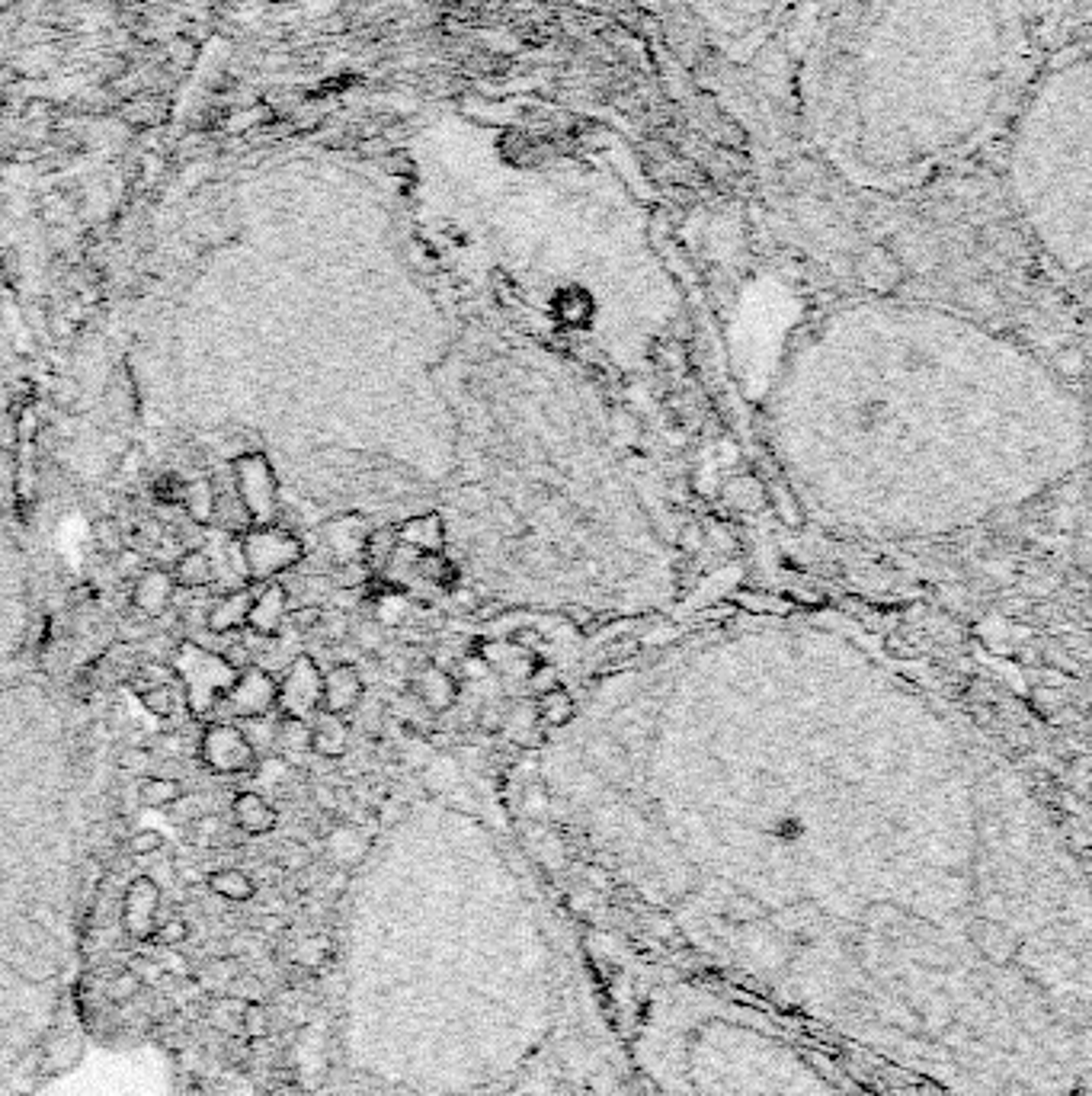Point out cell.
Listing matches in <instances>:
<instances>
[{"instance_id":"obj_26","label":"cell","mask_w":1092,"mask_h":1096,"mask_svg":"<svg viewBox=\"0 0 1092 1096\" xmlns=\"http://www.w3.org/2000/svg\"><path fill=\"white\" fill-rule=\"evenodd\" d=\"M179 798H183V786H179L177 780H170V776H145L142 786H138V802L145 808H170L177 805Z\"/></svg>"},{"instance_id":"obj_31","label":"cell","mask_w":1092,"mask_h":1096,"mask_svg":"<svg viewBox=\"0 0 1092 1096\" xmlns=\"http://www.w3.org/2000/svg\"><path fill=\"white\" fill-rule=\"evenodd\" d=\"M574 715V702L567 693H561V689H551V693H545V702H542V718L548 721V725H564V721H571Z\"/></svg>"},{"instance_id":"obj_20","label":"cell","mask_w":1092,"mask_h":1096,"mask_svg":"<svg viewBox=\"0 0 1092 1096\" xmlns=\"http://www.w3.org/2000/svg\"><path fill=\"white\" fill-rule=\"evenodd\" d=\"M272 750L283 753L285 764H299V757H308L311 753V725L301 718H283L276 725Z\"/></svg>"},{"instance_id":"obj_13","label":"cell","mask_w":1092,"mask_h":1096,"mask_svg":"<svg viewBox=\"0 0 1092 1096\" xmlns=\"http://www.w3.org/2000/svg\"><path fill=\"white\" fill-rule=\"evenodd\" d=\"M365 696V683L353 664H333L331 671L324 673V693H321V709L333 715H349L362 702Z\"/></svg>"},{"instance_id":"obj_6","label":"cell","mask_w":1092,"mask_h":1096,"mask_svg":"<svg viewBox=\"0 0 1092 1096\" xmlns=\"http://www.w3.org/2000/svg\"><path fill=\"white\" fill-rule=\"evenodd\" d=\"M238 548L244 562V578L263 580V584L305 558L301 539L283 526H251L247 533H240Z\"/></svg>"},{"instance_id":"obj_37","label":"cell","mask_w":1092,"mask_h":1096,"mask_svg":"<svg viewBox=\"0 0 1092 1096\" xmlns=\"http://www.w3.org/2000/svg\"><path fill=\"white\" fill-rule=\"evenodd\" d=\"M142 978L135 975V971H122V975H115L113 981H109V997L115 1000V1004H126V1000L135 997L138 991H142Z\"/></svg>"},{"instance_id":"obj_45","label":"cell","mask_w":1092,"mask_h":1096,"mask_svg":"<svg viewBox=\"0 0 1092 1096\" xmlns=\"http://www.w3.org/2000/svg\"><path fill=\"white\" fill-rule=\"evenodd\" d=\"M481 725L487 728V731H497V728H503V715H497V712H484L481 715Z\"/></svg>"},{"instance_id":"obj_11","label":"cell","mask_w":1092,"mask_h":1096,"mask_svg":"<svg viewBox=\"0 0 1092 1096\" xmlns=\"http://www.w3.org/2000/svg\"><path fill=\"white\" fill-rule=\"evenodd\" d=\"M158 907H161V885L151 875H138L129 882L126 898H122V927L131 939L145 943L158 930Z\"/></svg>"},{"instance_id":"obj_21","label":"cell","mask_w":1092,"mask_h":1096,"mask_svg":"<svg viewBox=\"0 0 1092 1096\" xmlns=\"http://www.w3.org/2000/svg\"><path fill=\"white\" fill-rule=\"evenodd\" d=\"M413 689H417V696L423 699L426 709H433V712H442L455 702V683H452V676L446 671H439V667H430V671L420 673L417 683H413Z\"/></svg>"},{"instance_id":"obj_16","label":"cell","mask_w":1092,"mask_h":1096,"mask_svg":"<svg viewBox=\"0 0 1092 1096\" xmlns=\"http://www.w3.org/2000/svg\"><path fill=\"white\" fill-rule=\"evenodd\" d=\"M234 821H238V827L244 834L263 837L269 830H276L279 814L260 792H240V795H234Z\"/></svg>"},{"instance_id":"obj_24","label":"cell","mask_w":1092,"mask_h":1096,"mask_svg":"<svg viewBox=\"0 0 1092 1096\" xmlns=\"http://www.w3.org/2000/svg\"><path fill=\"white\" fill-rule=\"evenodd\" d=\"M206 882H208V888H212L218 898L238 901V904H240V901H251L256 895L254 878L247 872H240V869H218V872L206 875Z\"/></svg>"},{"instance_id":"obj_28","label":"cell","mask_w":1092,"mask_h":1096,"mask_svg":"<svg viewBox=\"0 0 1092 1096\" xmlns=\"http://www.w3.org/2000/svg\"><path fill=\"white\" fill-rule=\"evenodd\" d=\"M240 1032L254 1042L269 1036V1013H267V1007H260V1000L240 1007Z\"/></svg>"},{"instance_id":"obj_34","label":"cell","mask_w":1092,"mask_h":1096,"mask_svg":"<svg viewBox=\"0 0 1092 1096\" xmlns=\"http://www.w3.org/2000/svg\"><path fill=\"white\" fill-rule=\"evenodd\" d=\"M365 580H369V567H365L362 558H356V562H340L337 574H333V584L340 590H356L362 587Z\"/></svg>"},{"instance_id":"obj_18","label":"cell","mask_w":1092,"mask_h":1096,"mask_svg":"<svg viewBox=\"0 0 1092 1096\" xmlns=\"http://www.w3.org/2000/svg\"><path fill=\"white\" fill-rule=\"evenodd\" d=\"M324 539H327V546L340 555V562H356V558L362 555L365 533H362V523H359L356 517H340V519H331V523L324 526Z\"/></svg>"},{"instance_id":"obj_27","label":"cell","mask_w":1092,"mask_h":1096,"mask_svg":"<svg viewBox=\"0 0 1092 1096\" xmlns=\"http://www.w3.org/2000/svg\"><path fill=\"white\" fill-rule=\"evenodd\" d=\"M724 494H728V501L734 503L737 510H756L769 501L766 487H762L756 478H734L728 487H724Z\"/></svg>"},{"instance_id":"obj_36","label":"cell","mask_w":1092,"mask_h":1096,"mask_svg":"<svg viewBox=\"0 0 1092 1096\" xmlns=\"http://www.w3.org/2000/svg\"><path fill=\"white\" fill-rule=\"evenodd\" d=\"M279 866H283L285 872H301V869L311 866V850L305 843L288 841V843H283V850H279Z\"/></svg>"},{"instance_id":"obj_38","label":"cell","mask_w":1092,"mask_h":1096,"mask_svg":"<svg viewBox=\"0 0 1092 1096\" xmlns=\"http://www.w3.org/2000/svg\"><path fill=\"white\" fill-rule=\"evenodd\" d=\"M766 494H772V503H776L778 517H782L788 526H798V523H801V510H798V503H794V497L788 494L782 485H776V487H766Z\"/></svg>"},{"instance_id":"obj_19","label":"cell","mask_w":1092,"mask_h":1096,"mask_svg":"<svg viewBox=\"0 0 1092 1096\" xmlns=\"http://www.w3.org/2000/svg\"><path fill=\"white\" fill-rule=\"evenodd\" d=\"M174 584L177 587H183V590H202V587H208L215 580V562H212V555H206V551L202 548H192V551H186V555H179L177 558V564H174Z\"/></svg>"},{"instance_id":"obj_44","label":"cell","mask_w":1092,"mask_h":1096,"mask_svg":"<svg viewBox=\"0 0 1092 1096\" xmlns=\"http://www.w3.org/2000/svg\"><path fill=\"white\" fill-rule=\"evenodd\" d=\"M321 616H324V612L317 610V606H301V610H288L285 622H292L295 628L308 632V628H317V625H321Z\"/></svg>"},{"instance_id":"obj_23","label":"cell","mask_w":1092,"mask_h":1096,"mask_svg":"<svg viewBox=\"0 0 1092 1096\" xmlns=\"http://www.w3.org/2000/svg\"><path fill=\"white\" fill-rule=\"evenodd\" d=\"M397 539H401L404 548H417V551H439L442 548V523L439 517H417L408 519V523L397 530Z\"/></svg>"},{"instance_id":"obj_7","label":"cell","mask_w":1092,"mask_h":1096,"mask_svg":"<svg viewBox=\"0 0 1092 1096\" xmlns=\"http://www.w3.org/2000/svg\"><path fill=\"white\" fill-rule=\"evenodd\" d=\"M234 494L244 503L251 526H272L279 517V481L263 453H244L231 462Z\"/></svg>"},{"instance_id":"obj_9","label":"cell","mask_w":1092,"mask_h":1096,"mask_svg":"<svg viewBox=\"0 0 1092 1096\" xmlns=\"http://www.w3.org/2000/svg\"><path fill=\"white\" fill-rule=\"evenodd\" d=\"M199 757L218 776L247 773V769L256 766V750L251 737L240 728H234L231 721H212V725L202 731Z\"/></svg>"},{"instance_id":"obj_30","label":"cell","mask_w":1092,"mask_h":1096,"mask_svg":"<svg viewBox=\"0 0 1092 1096\" xmlns=\"http://www.w3.org/2000/svg\"><path fill=\"white\" fill-rule=\"evenodd\" d=\"M331 846H333V853H337L340 859H359L365 853V841H362V834H359L356 827H337L333 830V837H331Z\"/></svg>"},{"instance_id":"obj_4","label":"cell","mask_w":1092,"mask_h":1096,"mask_svg":"<svg viewBox=\"0 0 1092 1096\" xmlns=\"http://www.w3.org/2000/svg\"><path fill=\"white\" fill-rule=\"evenodd\" d=\"M794 0H680L699 36L731 61H750L782 29Z\"/></svg>"},{"instance_id":"obj_5","label":"cell","mask_w":1092,"mask_h":1096,"mask_svg":"<svg viewBox=\"0 0 1092 1096\" xmlns=\"http://www.w3.org/2000/svg\"><path fill=\"white\" fill-rule=\"evenodd\" d=\"M179 683H183L186 705L196 718H206L208 712L222 702V696L228 693V687L234 683L238 671L215 651H206L192 641H183L174 648V667H170Z\"/></svg>"},{"instance_id":"obj_41","label":"cell","mask_w":1092,"mask_h":1096,"mask_svg":"<svg viewBox=\"0 0 1092 1096\" xmlns=\"http://www.w3.org/2000/svg\"><path fill=\"white\" fill-rule=\"evenodd\" d=\"M151 764H154V757L142 748H131L119 757V766L131 769V773H138V776H151Z\"/></svg>"},{"instance_id":"obj_35","label":"cell","mask_w":1092,"mask_h":1096,"mask_svg":"<svg viewBox=\"0 0 1092 1096\" xmlns=\"http://www.w3.org/2000/svg\"><path fill=\"white\" fill-rule=\"evenodd\" d=\"M93 535H97V546L103 551H113V555H119L122 548H126V535H122L119 523L115 519H100L97 526H93Z\"/></svg>"},{"instance_id":"obj_33","label":"cell","mask_w":1092,"mask_h":1096,"mask_svg":"<svg viewBox=\"0 0 1092 1096\" xmlns=\"http://www.w3.org/2000/svg\"><path fill=\"white\" fill-rule=\"evenodd\" d=\"M154 943L167 946V949H177V946H183L186 939H190V923L183 920V917H170V920H163L158 930H154Z\"/></svg>"},{"instance_id":"obj_15","label":"cell","mask_w":1092,"mask_h":1096,"mask_svg":"<svg viewBox=\"0 0 1092 1096\" xmlns=\"http://www.w3.org/2000/svg\"><path fill=\"white\" fill-rule=\"evenodd\" d=\"M251 603H254V590L251 587H238L231 594L218 596V600L208 606L206 612V628L215 635H231L247 628V616H251Z\"/></svg>"},{"instance_id":"obj_3","label":"cell","mask_w":1092,"mask_h":1096,"mask_svg":"<svg viewBox=\"0 0 1092 1096\" xmlns=\"http://www.w3.org/2000/svg\"><path fill=\"white\" fill-rule=\"evenodd\" d=\"M1089 55L1076 45L1035 71L1003 131L1006 170L1022 208L1044 231H1067L1080 251H1086L1089 208Z\"/></svg>"},{"instance_id":"obj_29","label":"cell","mask_w":1092,"mask_h":1096,"mask_svg":"<svg viewBox=\"0 0 1092 1096\" xmlns=\"http://www.w3.org/2000/svg\"><path fill=\"white\" fill-rule=\"evenodd\" d=\"M142 705L151 715H158V718H170V715L177 712V696H174V689H170V683H158V687L145 689Z\"/></svg>"},{"instance_id":"obj_39","label":"cell","mask_w":1092,"mask_h":1096,"mask_svg":"<svg viewBox=\"0 0 1092 1096\" xmlns=\"http://www.w3.org/2000/svg\"><path fill=\"white\" fill-rule=\"evenodd\" d=\"M77 398H81V388H77L74 378H68V376L52 378V401L58 404V408L71 410L77 404Z\"/></svg>"},{"instance_id":"obj_17","label":"cell","mask_w":1092,"mask_h":1096,"mask_svg":"<svg viewBox=\"0 0 1092 1096\" xmlns=\"http://www.w3.org/2000/svg\"><path fill=\"white\" fill-rule=\"evenodd\" d=\"M346 748H349V728L343 721V715L321 709L315 715V725H311V753L337 760L346 753Z\"/></svg>"},{"instance_id":"obj_12","label":"cell","mask_w":1092,"mask_h":1096,"mask_svg":"<svg viewBox=\"0 0 1092 1096\" xmlns=\"http://www.w3.org/2000/svg\"><path fill=\"white\" fill-rule=\"evenodd\" d=\"M288 616V590L276 580H267V587L260 594H254L251 603V616H247V628L260 639H276L285 625Z\"/></svg>"},{"instance_id":"obj_32","label":"cell","mask_w":1092,"mask_h":1096,"mask_svg":"<svg viewBox=\"0 0 1092 1096\" xmlns=\"http://www.w3.org/2000/svg\"><path fill=\"white\" fill-rule=\"evenodd\" d=\"M161 846H163V834H161V830H151V827L135 830V834H131L129 841H126L129 857H135V859L154 857V853H158Z\"/></svg>"},{"instance_id":"obj_42","label":"cell","mask_w":1092,"mask_h":1096,"mask_svg":"<svg viewBox=\"0 0 1092 1096\" xmlns=\"http://www.w3.org/2000/svg\"><path fill=\"white\" fill-rule=\"evenodd\" d=\"M154 494H158L163 503H179L183 501V478H177L174 471H170V475H163L161 481H154Z\"/></svg>"},{"instance_id":"obj_40","label":"cell","mask_w":1092,"mask_h":1096,"mask_svg":"<svg viewBox=\"0 0 1092 1096\" xmlns=\"http://www.w3.org/2000/svg\"><path fill=\"white\" fill-rule=\"evenodd\" d=\"M20 65H23V71H29V74H42L54 65V52L49 49V45H36V49H29L26 55H23Z\"/></svg>"},{"instance_id":"obj_8","label":"cell","mask_w":1092,"mask_h":1096,"mask_svg":"<svg viewBox=\"0 0 1092 1096\" xmlns=\"http://www.w3.org/2000/svg\"><path fill=\"white\" fill-rule=\"evenodd\" d=\"M321 693L324 673L317 660L311 655H299L285 667L283 680H276V709L283 712V718L308 721L311 715L321 712Z\"/></svg>"},{"instance_id":"obj_14","label":"cell","mask_w":1092,"mask_h":1096,"mask_svg":"<svg viewBox=\"0 0 1092 1096\" xmlns=\"http://www.w3.org/2000/svg\"><path fill=\"white\" fill-rule=\"evenodd\" d=\"M174 594H177L174 574L163 571V567H145V571L138 574L135 587H131V603H135V610L142 612L145 619H158L170 610Z\"/></svg>"},{"instance_id":"obj_22","label":"cell","mask_w":1092,"mask_h":1096,"mask_svg":"<svg viewBox=\"0 0 1092 1096\" xmlns=\"http://www.w3.org/2000/svg\"><path fill=\"white\" fill-rule=\"evenodd\" d=\"M215 501H218V491L212 487V481L196 478V481H186V485H183V501H179V503H183L186 517H190L196 526H212Z\"/></svg>"},{"instance_id":"obj_2","label":"cell","mask_w":1092,"mask_h":1096,"mask_svg":"<svg viewBox=\"0 0 1092 1096\" xmlns=\"http://www.w3.org/2000/svg\"><path fill=\"white\" fill-rule=\"evenodd\" d=\"M609 1000L647 1096H878L821 1032L712 978L654 975Z\"/></svg>"},{"instance_id":"obj_25","label":"cell","mask_w":1092,"mask_h":1096,"mask_svg":"<svg viewBox=\"0 0 1092 1096\" xmlns=\"http://www.w3.org/2000/svg\"><path fill=\"white\" fill-rule=\"evenodd\" d=\"M401 546V539H397V530L392 526H381V530L369 533L362 542V558H365V567L369 571H378V567H388L394 562V551Z\"/></svg>"},{"instance_id":"obj_1","label":"cell","mask_w":1092,"mask_h":1096,"mask_svg":"<svg viewBox=\"0 0 1092 1096\" xmlns=\"http://www.w3.org/2000/svg\"><path fill=\"white\" fill-rule=\"evenodd\" d=\"M1032 77L1028 0H810L801 26V126L875 190L1000 138Z\"/></svg>"},{"instance_id":"obj_10","label":"cell","mask_w":1092,"mask_h":1096,"mask_svg":"<svg viewBox=\"0 0 1092 1096\" xmlns=\"http://www.w3.org/2000/svg\"><path fill=\"white\" fill-rule=\"evenodd\" d=\"M222 702L240 721L267 718L276 709V676L256 664L247 667V671L234 676V683L228 687V693L222 696Z\"/></svg>"},{"instance_id":"obj_43","label":"cell","mask_w":1092,"mask_h":1096,"mask_svg":"<svg viewBox=\"0 0 1092 1096\" xmlns=\"http://www.w3.org/2000/svg\"><path fill=\"white\" fill-rule=\"evenodd\" d=\"M38 426H42V421H38V410L33 408V404H26V408L20 410V417H17V437L23 442H33L36 433H38Z\"/></svg>"}]
</instances>
